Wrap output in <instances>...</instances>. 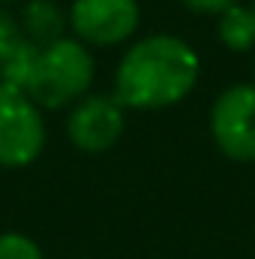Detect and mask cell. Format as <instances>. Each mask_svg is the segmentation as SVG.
<instances>
[{
  "label": "cell",
  "mask_w": 255,
  "mask_h": 259,
  "mask_svg": "<svg viewBox=\"0 0 255 259\" xmlns=\"http://www.w3.org/2000/svg\"><path fill=\"white\" fill-rule=\"evenodd\" d=\"M198 81V55L180 36L159 33L129 46L117 66L114 97L129 109H165L189 97Z\"/></svg>",
  "instance_id": "obj_1"
},
{
  "label": "cell",
  "mask_w": 255,
  "mask_h": 259,
  "mask_svg": "<svg viewBox=\"0 0 255 259\" xmlns=\"http://www.w3.org/2000/svg\"><path fill=\"white\" fill-rule=\"evenodd\" d=\"M90 81H93V58L87 46L63 36L39 49V61L24 94L36 106L60 109L66 103L78 100L90 88Z\"/></svg>",
  "instance_id": "obj_2"
},
{
  "label": "cell",
  "mask_w": 255,
  "mask_h": 259,
  "mask_svg": "<svg viewBox=\"0 0 255 259\" xmlns=\"http://www.w3.org/2000/svg\"><path fill=\"white\" fill-rule=\"evenodd\" d=\"M45 145V121L39 106L21 91L0 81V166L24 169Z\"/></svg>",
  "instance_id": "obj_3"
},
{
  "label": "cell",
  "mask_w": 255,
  "mask_h": 259,
  "mask_svg": "<svg viewBox=\"0 0 255 259\" xmlns=\"http://www.w3.org/2000/svg\"><path fill=\"white\" fill-rule=\"evenodd\" d=\"M210 133L219 151L237 163L255 160V84L225 88L210 112Z\"/></svg>",
  "instance_id": "obj_4"
},
{
  "label": "cell",
  "mask_w": 255,
  "mask_h": 259,
  "mask_svg": "<svg viewBox=\"0 0 255 259\" xmlns=\"http://www.w3.org/2000/svg\"><path fill=\"white\" fill-rule=\"evenodd\" d=\"M69 24L78 42L87 46H120L138 27L135 0H75L69 9Z\"/></svg>",
  "instance_id": "obj_5"
},
{
  "label": "cell",
  "mask_w": 255,
  "mask_h": 259,
  "mask_svg": "<svg viewBox=\"0 0 255 259\" xmlns=\"http://www.w3.org/2000/svg\"><path fill=\"white\" fill-rule=\"evenodd\" d=\"M66 133L78 151L102 154L114 148L117 139L123 136V106L117 103V97H102V94L84 97L72 109Z\"/></svg>",
  "instance_id": "obj_6"
},
{
  "label": "cell",
  "mask_w": 255,
  "mask_h": 259,
  "mask_svg": "<svg viewBox=\"0 0 255 259\" xmlns=\"http://www.w3.org/2000/svg\"><path fill=\"white\" fill-rule=\"evenodd\" d=\"M63 9L54 3V0H30L24 6V15H21V30L30 42H36L39 49L42 46H51L57 39H63Z\"/></svg>",
  "instance_id": "obj_7"
},
{
  "label": "cell",
  "mask_w": 255,
  "mask_h": 259,
  "mask_svg": "<svg viewBox=\"0 0 255 259\" xmlns=\"http://www.w3.org/2000/svg\"><path fill=\"white\" fill-rule=\"evenodd\" d=\"M219 39L231 52H249L255 46V12L234 3L219 15Z\"/></svg>",
  "instance_id": "obj_8"
},
{
  "label": "cell",
  "mask_w": 255,
  "mask_h": 259,
  "mask_svg": "<svg viewBox=\"0 0 255 259\" xmlns=\"http://www.w3.org/2000/svg\"><path fill=\"white\" fill-rule=\"evenodd\" d=\"M0 259H42V250L33 238L21 232H3L0 235Z\"/></svg>",
  "instance_id": "obj_9"
},
{
  "label": "cell",
  "mask_w": 255,
  "mask_h": 259,
  "mask_svg": "<svg viewBox=\"0 0 255 259\" xmlns=\"http://www.w3.org/2000/svg\"><path fill=\"white\" fill-rule=\"evenodd\" d=\"M27 36H24V30H21V24L0 6V64L24 42Z\"/></svg>",
  "instance_id": "obj_10"
},
{
  "label": "cell",
  "mask_w": 255,
  "mask_h": 259,
  "mask_svg": "<svg viewBox=\"0 0 255 259\" xmlns=\"http://www.w3.org/2000/svg\"><path fill=\"white\" fill-rule=\"evenodd\" d=\"M192 12H204V15H222L225 9H231L237 0H180Z\"/></svg>",
  "instance_id": "obj_11"
},
{
  "label": "cell",
  "mask_w": 255,
  "mask_h": 259,
  "mask_svg": "<svg viewBox=\"0 0 255 259\" xmlns=\"http://www.w3.org/2000/svg\"><path fill=\"white\" fill-rule=\"evenodd\" d=\"M252 12H255V6H252Z\"/></svg>",
  "instance_id": "obj_12"
},
{
  "label": "cell",
  "mask_w": 255,
  "mask_h": 259,
  "mask_svg": "<svg viewBox=\"0 0 255 259\" xmlns=\"http://www.w3.org/2000/svg\"><path fill=\"white\" fill-rule=\"evenodd\" d=\"M0 3H3V0H0Z\"/></svg>",
  "instance_id": "obj_13"
}]
</instances>
